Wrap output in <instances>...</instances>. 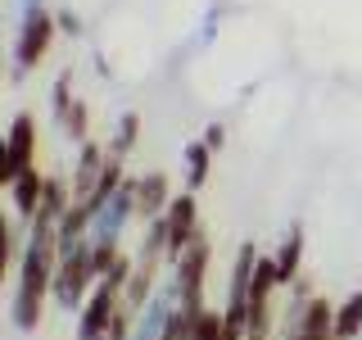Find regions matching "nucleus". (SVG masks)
<instances>
[{
	"mask_svg": "<svg viewBox=\"0 0 362 340\" xmlns=\"http://www.w3.org/2000/svg\"><path fill=\"white\" fill-rule=\"evenodd\" d=\"M59 227L54 222H41L32 218L28 222V236H23V249H18V281H14V300H9V317L23 336L41 327V309L50 300V286H54V268H59V241H54Z\"/></svg>",
	"mask_w": 362,
	"mask_h": 340,
	"instance_id": "nucleus-1",
	"label": "nucleus"
},
{
	"mask_svg": "<svg viewBox=\"0 0 362 340\" xmlns=\"http://www.w3.org/2000/svg\"><path fill=\"white\" fill-rule=\"evenodd\" d=\"M95 264H90V241H73V245H59V268H54V286H50V300L59 304L64 313H82L90 290H95Z\"/></svg>",
	"mask_w": 362,
	"mask_h": 340,
	"instance_id": "nucleus-2",
	"label": "nucleus"
},
{
	"mask_svg": "<svg viewBox=\"0 0 362 340\" xmlns=\"http://www.w3.org/2000/svg\"><path fill=\"white\" fill-rule=\"evenodd\" d=\"M209 259H213V249H209V236H195L186 249H181V259L173 264V281H177V300H181V309H204V272H209Z\"/></svg>",
	"mask_w": 362,
	"mask_h": 340,
	"instance_id": "nucleus-3",
	"label": "nucleus"
},
{
	"mask_svg": "<svg viewBox=\"0 0 362 340\" xmlns=\"http://www.w3.org/2000/svg\"><path fill=\"white\" fill-rule=\"evenodd\" d=\"M54 32H59L54 14H45V9H32V14H23V23H18V41H14V68H18V73H28V68H37V64L45 60V50H50Z\"/></svg>",
	"mask_w": 362,
	"mask_h": 340,
	"instance_id": "nucleus-4",
	"label": "nucleus"
},
{
	"mask_svg": "<svg viewBox=\"0 0 362 340\" xmlns=\"http://www.w3.org/2000/svg\"><path fill=\"white\" fill-rule=\"evenodd\" d=\"M163 222H168V264H177L181 249L199 236V204H195V196H190V191L186 196H173Z\"/></svg>",
	"mask_w": 362,
	"mask_h": 340,
	"instance_id": "nucleus-5",
	"label": "nucleus"
},
{
	"mask_svg": "<svg viewBox=\"0 0 362 340\" xmlns=\"http://www.w3.org/2000/svg\"><path fill=\"white\" fill-rule=\"evenodd\" d=\"M105 164H109V150L100 141H82L77 145V164H73V177H68V186H73V200H90L100 186V177H105Z\"/></svg>",
	"mask_w": 362,
	"mask_h": 340,
	"instance_id": "nucleus-6",
	"label": "nucleus"
},
{
	"mask_svg": "<svg viewBox=\"0 0 362 340\" xmlns=\"http://www.w3.org/2000/svg\"><path fill=\"white\" fill-rule=\"evenodd\" d=\"M5 141H9V168H14V177L37 168V123H32V113H14Z\"/></svg>",
	"mask_w": 362,
	"mask_h": 340,
	"instance_id": "nucleus-7",
	"label": "nucleus"
},
{
	"mask_svg": "<svg viewBox=\"0 0 362 340\" xmlns=\"http://www.w3.org/2000/svg\"><path fill=\"white\" fill-rule=\"evenodd\" d=\"M168 204H173V191H168V177H163V173L136 177V218H141V222L163 218Z\"/></svg>",
	"mask_w": 362,
	"mask_h": 340,
	"instance_id": "nucleus-8",
	"label": "nucleus"
},
{
	"mask_svg": "<svg viewBox=\"0 0 362 340\" xmlns=\"http://www.w3.org/2000/svg\"><path fill=\"white\" fill-rule=\"evenodd\" d=\"M272 264H276L281 286H294V281H299V264H303V227H299V222H294L290 232H286V241L276 245Z\"/></svg>",
	"mask_w": 362,
	"mask_h": 340,
	"instance_id": "nucleus-9",
	"label": "nucleus"
},
{
	"mask_svg": "<svg viewBox=\"0 0 362 340\" xmlns=\"http://www.w3.org/2000/svg\"><path fill=\"white\" fill-rule=\"evenodd\" d=\"M41 191H45V173H37V168H28V173H18V177H14L9 196H14V213H18L23 222H32V218H37Z\"/></svg>",
	"mask_w": 362,
	"mask_h": 340,
	"instance_id": "nucleus-10",
	"label": "nucleus"
},
{
	"mask_svg": "<svg viewBox=\"0 0 362 340\" xmlns=\"http://www.w3.org/2000/svg\"><path fill=\"white\" fill-rule=\"evenodd\" d=\"M181 164H186V191L195 196V191L209 181V168H213V150L204 141H186V150H181Z\"/></svg>",
	"mask_w": 362,
	"mask_h": 340,
	"instance_id": "nucleus-11",
	"label": "nucleus"
},
{
	"mask_svg": "<svg viewBox=\"0 0 362 340\" xmlns=\"http://www.w3.org/2000/svg\"><path fill=\"white\" fill-rule=\"evenodd\" d=\"M362 336V290H354L335 309V340H358Z\"/></svg>",
	"mask_w": 362,
	"mask_h": 340,
	"instance_id": "nucleus-12",
	"label": "nucleus"
},
{
	"mask_svg": "<svg viewBox=\"0 0 362 340\" xmlns=\"http://www.w3.org/2000/svg\"><path fill=\"white\" fill-rule=\"evenodd\" d=\"M136 132H141V118H136V113H122V118L113 123V136H109L105 150H109L113 159H127V150L136 145Z\"/></svg>",
	"mask_w": 362,
	"mask_h": 340,
	"instance_id": "nucleus-13",
	"label": "nucleus"
},
{
	"mask_svg": "<svg viewBox=\"0 0 362 340\" xmlns=\"http://www.w3.org/2000/svg\"><path fill=\"white\" fill-rule=\"evenodd\" d=\"M68 109H73V73H59V77H54V91H50V113H54L59 128H64Z\"/></svg>",
	"mask_w": 362,
	"mask_h": 340,
	"instance_id": "nucleus-14",
	"label": "nucleus"
},
{
	"mask_svg": "<svg viewBox=\"0 0 362 340\" xmlns=\"http://www.w3.org/2000/svg\"><path fill=\"white\" fill-rule=\"evenodd\" d=\"M18 249H23V241L14 236V222L0 218V268H5V272H9V264L18 259Z\"/></svg>",
	"mask_w": 362,
	"mask_h": 340,
	"instance_id": "nucleus-15",
	"label": "nucleus"
},
{
	"mask_svg": "<svg viewBox=\"0 0 362 340\" xmlns=\"http://www.w3.org/2000/svg\"><path fill=\"white\" fill-rule=\"evenodd\" d=\"M64 132L73 136L77 145L90 141V136H86V105H82V100H73V109H68V118H64Z\"/></svg>",
	"mask_w": 362,
	"mask_h": 340,
	"instance_id": "nucleus-16",
	"label": "nucleus"
},
{
	"mask_svg": "<svg viewBox=\"0 0 362 340\" xmlns=\"http://www.w3.org/2000/svg\"><path fill=\"white\" fill-rule=\"evenodd\" d=\"M204 145H209V150H222V145H226V128H222V123H209V128H204Z\"/></svg>",
	"mask_w": 362,
	"mask_h": 340,
	"instance_id": "nucleus-17",
	"label": "nucleus"
},
{
	"mask_svg": "<svg viewBox=\"0 0 362 340\" xmlns=\"http://www.w3.org/2000/svg\"><path fill=\"white\" fill-rule=\"evenodd\" d=\"M0 186H14V168H9V141L0 136Z\"/></svg>",
	"mask_w": 362,
	"mask_h": 340,
	"instance_id": "nucleus-18",
	"label": "nucleus"
},
{
	"mask_svg": "<svg viewBox=\"0 0 362 340\" xmlns=\"http://www.w3.org/2000/svg\"><path fill=\"white\" fill-rule=\"evenodd\" d=\"M54 23H59V32H68V37H77V32H82V18H77L73 9H64V14H54Z\"/></svg>",
	"mask_w": 362,
	"mask_h": 340,
	"instance_id": "nucleus-19",
	"label": "nucleus"
},
{
	"mask_svg": "<svg viewBox=\"0 0 362 340\" xmlns=\"http://www.w3.org/2000/svg\"><path fill=\"white\" fill-rule=\"evenodd\" d=\"M18 9H23V14H32V9H41V0H18Z\"/></svg>",
	"mask_w": 362,
	"mask_h": 340,
	"instance_id": "nucleus-20",
	"label": "nucleus"
}]
</instances>
